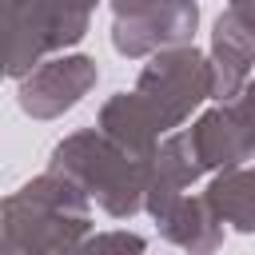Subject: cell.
<instances>
[{"instance_id":"cell-2","label":"cell","mask_w":255,"mask_h":255,"mask_svg":"<svg viewBox=\"0 0 255 255\" xmlns=\"http://www.w3.org/2000/svg\"><path fill=\"white\" fill-rule=\"evenodd\" d=\"M48 171L72 179L112 219H131L147 203L151 159L131 155L100 128H80V131L64 135L48 155Z\"/></svg>"},{"instance_id":"cell-15","label":"cell","mask_w":255,"mask_h":255,"mask_svg":"<svg viewBox=\"0 0 255 255\" xmlns=\"http://www.w3.org/2000/svg\"><path fill=\"white\" fill-rule=\"evenodd\" d=\"M231 4H235V8H239V12H243L251 24H255V0H231Z\"/></svg>"},{"instance_id":"cell-8","label":"cell","mask_w":255,"mask_h":255,"mask_svg":"<svg viewBox=\"0 0 255 255\" xmlns=\"http://www.w3.org/2000/svg\"><path fill=\"white\" fill-rule=\"evenodd\" d=\"M207 56H211V72H215V100L219 104L235 100L251 84V72H255V24L235 4H227L215 16Z\"/></svg>"},{"instance_id":"cell-4","label":"cell","mask_w":255,"mask_h":255,"mask_svg":"<svg viewBox=\"0 0 255 255\" xmlns=\"http://www.w3.org/2000/svg\"><path fill=\"white\" fill-rule=\"evenodd\" d=\"M139 104L147 108V116L155 120V128L163 135L179 131L195 108H203L207 100H215V72H211V56L199 52L195 44H179V48H163L155 52L135 88Z\"/></svg>"},{"instance_id":"cell-7","label":"cell","mask_w":255,"mask_h":255,"mask_svg":"<svg viewBox=\"0 0 255 255\" xmlns=\"http://www.w3.org/2000/svg\"><path fill=\"white\" fill-rule=\"evenodd\" d=\"M199 28L195 0H151L131 16H112V48L128 60H151L163 48L191 44Z\"/></svg>"},{"instance_id":"cell-10","label":"cell","mask_w":255,"mask_h":255,"mask_svg":"<svg viewBox=\"0 0 255 255\" xmlns=\"http://www.w3.org/2000/svg\"><path fill=\"white\" fill-rule=\"evenodd\" d=\"M151 219H155L159 235L187 255H215L223 247V219L215 215L207 195H179Z\"/></svg>"},{"instance_id":"cell-11","label":"cell","mask_w":255,"mask_h":255,"mask_svg":"<svg viewBox=\"0 0 255 255\" xmlns=\"http://www.w3.org/2000/svg\"><path fill=\"white\" fill-rule=\"evenodd\" d=\"M96 128H100L104 135H112L120 147H128L131 155H139V159H151L155 147H159V139H163V131L155 128V120L147 116V108L139 104L135 92H116V96H108V100L100 104Z\"/></svg>"},{"instance_id":"cell-5","label":"cell","mask_w":255,"mask_h":255,"mask_svg":"<svg viewBox=\"0 0 255 255\" xmlns=\"http://www.w3.org/2000/svg\"><path fill=\"white\" fill-rule=\"evenodd\" d=\"M100 80V68L84 52H60L48 56L40 68H32L24 80H16V104L32 120H60L72 112Z\"/></svg>"},{"instance_id":"cell-9","label":"cell","mask_w":255,"mask_h":255,"mask_svg":"<svg viewBox=\"0 0 255 255\" xmlns=\"http://www.w3.org/2000/svg\"><path fill=\"white\" fill-rule=\"evenodd\" d=\"M199 175H207V167H203V159L195 151L191 131L179 128V131L163 135L159 147H155V155H151V179H147V203H143V211L147 215L163 211L171 199L187 195V187Z\"/></svg>"},{"instance_id":"cell-6","label":"cell","mask_w":255,"mask_h":255,"mask_svg":"<svg viewBox=\"0 0 255 255\" xmlns=\"http://www.w3.org/2000/svg\"><path fill=\"white\" fill-rule=\"evenodd\" d=\"M187 131L207 171H227L251 159L255 155V76L235 100L207 108Z\"/></svg>"},{"instance_id":"cell-1","label":"cell","mask_w":255,"mask_h":255,"mask_svg":"<svg viewBox=\"0 0 255 255\" xmlns=\"http://www.w3.org/2000/svg\"><path fill=\"white\" fill-rule=\"evenodd\" d=\"M92 235V199L64 175L44 171L4 199L0 255H60Z\"/></svg>"},{"instance_id":"cell-14","label":"cell","mask_w":255,"mask_h":255,"mask_svg":"<svg viewBox=\"0 0 255 255\" xmlns=\"http://www.w3.org/2000/svg\"><path fill=\"white\" fill-rule=\"evenodd\" d=\"M151 0H112V16H131L139 8H147Z\"/></svg>"},{"instance_id":"cell-13","label":"cell","mask_w":255,"mask_h":255,"mask_svg":"<svg viewBox=\"0 0 255 255\" xmlns=\"http://www.w3.org/2000/svg\"><path fill=\"white\" fill-rule=\"evenodd\" d=\"M60 255H147V239L139 231H96Z\"/></svg>"},{"instance_id":"cell-3","label":"cell","mask_w":255,"mask_h":255,"mask_svg":"<svg viewBox=\"0 0 255 255\" xmlns=\"http://www.w3.org/2000/svg\"><path fill=\"white\" fill-rule=\"evenodd\" d=\"M100 0H4V32H8V76L24 80L48 56L76 48Z\"/></svg>"},{"instance_id":"cell-12","label":"cell","mask_w":255,"mask_h":255,"mask_svg":"<svg viewBox=\"0 0 255 255\" xmlns=\"http://www.w3.org/2000/svg\"><path fill=\"white\" fill-rule=\"evenodd\" d=\"M203 195H207V203L215 207V215L231 231L255 235V167L239 163V167L215 171Z\"/></svg>"}]
</instances>
